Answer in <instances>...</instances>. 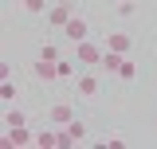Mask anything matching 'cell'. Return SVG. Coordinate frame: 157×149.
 <instances>
[{
	"label": "cell",
	"instance_id": "cell-1",
	"mask_svg": "<svg viewBox=\"0 0 157 149\" xmlns=\"http://www.w3.org/2000/svg\"><path fill=\"white\" fill-rule=\"evenodd\" d=\"M102 55H106V43H90V39L75 43V63L78 67H102Z\"/></svg>",
	"mask_w": 157,
	"mask_h": 149
},
{
	"label": "cell",
	"instance_id": "cell-2",
	"mask_svg": "<svg viewBox=\"0 0 157 149\" xmlns=\"http://www.w3.org/2000/svg\"><path fill=\"white\" fill-rule=\"evenodd\" d=\"M75 90H78V98H98V94H102V78L94 74V67L75 74Z\"/></svg>",
	"mask_w": 157,
	"mask_h": 149
},
{
	"label": "cell",
	"instance_id": "cell-3",
	"mask_svg": "<svg viewBox=\"0 0 157 149\" xmlns=\"http://www.w3.org/2000/svg\"><path fill=\"white\" fill-rule=\"evenodd\" d=\"M71 16H75V8H71L67 0H59V4H51V8H47V24H51V28H59V32L67 28V20H71Z\"/></svg>",
	"mask_w": 157,
	"mask_h": 149
},
{
	"label": "cell",
	"instance_id": "cell-4",
	"mask_svg": "<svg viewBox=\"0 0 157 149\" xmlns=\"http://www.w3.org/2000/svg\"><path fill=\"white\" fill-rule=\"evenodd\" d=\"M63 36L71 39V43H82V39L90 36V24H86V20H82V16H78V12H75V16L67 20V28H63Z\"/></svg>",
	"mask_w": 157,
	"mask_h": 149
},
{
	"label": "cell",
	"instance_id": "cell-5",
	"mask_svg": "<svg viewBox=\"0 0 157 149\" xmlns=\"http://www.w3.org/2000/svg\"><path fill=\"white\" fill-rule=\"evenodd\" d=\"M36 137H32V130L28 126H8V137H4V145L8 149H20V145H32Z\"/></svg>",
	"mask_w": 157,
	"mask_h": 149
},
{
	"label": "cell",
	"instance_id": "cell-6",
	"mask_svg": "<svg viewBox=\"0 0 157 149\" xmlns=\"http://www.w3.org/2000/svg\"><path fill=\"white\" fill-rule=\"evenodd\" d=\"M32 71H36L39 82H55V78H59V63H51V59H36Z\"/></svg>",
	"mask_w": 157,
	"mask_h": 149
},
{
	"label": "cell",
	"instance_id": "cell-7",
	"mask_svg": "<svg viewBox=\"0 0 157 149\" xmlns=\"http://www.w3.org/2000/svg\"><path fill=\"white\" fill-rule=\"evenodd\" d=\"M102 43H106L110 51H122V55H130V43H134V39H130V32H110Z\"/></svg>",
	"mask_w": 157,
	"mask_h": 149
},
{
	"label": "cell",
	"instance_id": "cell-8",
	"mask_svg": "<svg viewBox=\"0 0 157 149\" xmlns=\"http://www.w3.org/2000/svg\"><path fill=\"white\" fill-rule=\"evenodd\" d=\"M47 118H51V122H55V126H67V122H71V118H75V110H71V106H67V102H55V106H51V110H47Z\"/></svg>",
	"mask_w": 157,
	"mask_h": 149
},
{
	"label": "cell",
	"instance_id": "cell-9",
	"mask_svg": "<svg viewBox=\"0 0 157 149\" xmlns=\"http://www.w3.org/2000/svg\"><path fill=\"white\" fill-rule=\"evenodd\" d=\"M122 63H126V55L106 47V55H102V71H106V74H118V71H122Z\"/></svg>",
	"mask_w": 157,
	"mask_h": 149
},
{
	"label": "cell",
	"instance_id": "cell-10",
	"mask_svg": "<svg viewBox=\"0 0 157 149\" xmlns=\"http://www.w3.org/2000/svg\"><path fill=\"white\" fill-rule=\"evenodd\" d=\"M59 137H63V126H59V130H43V133H36V145H39V149H55Z\"/></svg>",
	"mask_w": 157,
	"mask_h": 149
},
{
	"label": "cell",
	"instance_id": "cell-11",
	"mask_svg": "<svg viewBox=\"0 0 157 149\" xmlns=\"http://www.w3.org/2000/svg\"><path fill=\"white\" fill-rule=\"evenodd\" d=\"M0 98L4 102H16V82L12 78H0Z\"/></svg>",
	"mask_w": 157,
	"mask_h": 149
},
{
	"label": "cell",
	"instance_id": "cell-12",
	"mask_svg": "<svg viewBox=\"0 0 157 149\" xmlns=\"http://www.w3.org/2000/svg\"><path fill=\"white\" fill-rule=\"evenodd\" d=\"M134 12H137V4H134V0H118V4H114V16H122V20H126V16H134Z\"/></svg>",
	"mask_w": 157,
	"mask_h": 149
},
{
	"label": "cell",
	"instance_id": "cell-13",
	"mask_svg": "<svg viewBox=\"0 0 157 149\" xmlns=\"http://www.w3.org/2000/svg\"><path fill=\"white\" fill-rule=\"evenodd\" d=\"M24 12H28V16H39V12H47V0H24Z\"/></svg>",
	"mask_w": 157,
	"mask_h": 149
},
{
	"label": "cell",
	"instance_id": "cell-14",
	"mask_svg": "<svg viewBox=\"0 0 157 149\" xmlns=\"http://www.w3.org/2000/svg\"><path fill=\"white\" fill-rule=\"evenodd\" d=\"M4 126H28L24 110H8V114H4Z\"/></svg>",
	"mask_w": 157,
	"mask_h": 149
},
{
	"label": "cell",
	"instance_id": "cell-15",
	"mask_svg": "<svg viewBox=\"0 0 157 149\" xmlns=\"http://www.w3.org/2000/svg\"><path fill=\"white\" fill-rule=\"evenodd\" d=\"M39 59H51V63H59L63 55H59V47H55V43H43V47H39Z\"/></svg>",
	"mask_w": 157,
	"mask_h": 149
},
{
	"label": "cell",
	"instance_id": "cell-16",
	"mask_svg": "<svg viewBox=\"0 0 157 149\" xmlns=\"http://www.w3.org/2000/svg\"><path fill=\"white\" fill-rule=\"evenodd\" d=\"M134 74H137V67H134V59H126V63H122V71H118V78H122V82H130Z\"/></svg>",
	"mask_w": 157,
	"mask_h": 149
},
{
	"label": "cell",
	"instance_id": "cell-17",
	"mask_svg": "<svg viewBox=\"0 0 157 149\" xmlns=\"http://www.w3.org/2000/svg\"><path fill=\"white\" fill-rule=\"evenodd\" d=\"M75 74V63L71 59H59V78H71Z\"/></svg>",
	"mask_w": 157,
	"mask_h": 149
},
{
	"label": "cell",
	"instance_id": "cell-18",
	"mask_svg": "<svg viewBox=\"0 0 157 149\" xmlns=\"http://www.w3.org/2000/svg\"><path fill=\"white\" fill-rule=\"evenodd\" d=\"M153 130H157V114H153Z\"/></svg>",
	"mask_w": 157,
	"mask_h": 149
}]
</instances>
